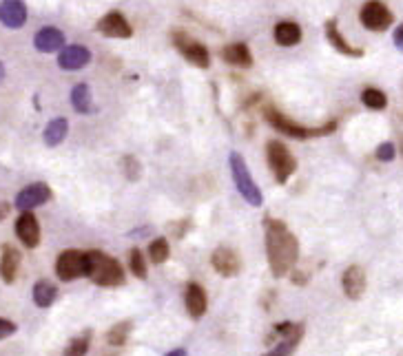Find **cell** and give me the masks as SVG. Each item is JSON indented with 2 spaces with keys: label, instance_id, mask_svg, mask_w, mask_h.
Here are the masks:
<instances>
[{
  "label": "cell",
  "instance_id": "obj_1",
  "mask_svg": "<svg viewBox=\"0 0 403 356\" xmlns=\"http://www.w3.org/2000/svg\"><path fill=\"white\" fill-rule=\"evenodd\" d=\"M264 233H266V257L275 276H286L292 272L299 259V241L286 224L266 217L264 219Z\"/></svg>",
  "mask_w": 403,
  "mask_h": 356
},
{
  "label": "cell",
  "instance_id": "obj_2",
  "mask_svg": "<svg viewBox=\"0 0 403 356\" xmlns=\"http://www.w3.org/2000/svg\"><path fill=\"white\" fill-rule=\"evenodd\" d=\"M84 276H89L95 285H102V288H117V285H122L126 279L120 261L113 259L109 254H104L102 250L87 252Z\"/></svg>",
  "mask_w": 403,
  "mask_h": 356
},
{
  "label": "cell",
  "instance_id": "obj_3",
  "mask_svg": "<svg viewBox=\"0 0 403 356\" xmlns=\"http://www.w3.org/2000/svg\"><path fill=\"white\" fill-rule=\"evenodd\" d=\"M264 117H266V122L275 131L288 135L292 140H310V137H323V135H330L337 131V120H330L323 126H301L297 122H292L290 117H286L281 111H277L275 106H268L266 111H264Z\"/></svg>",
  "mask_w": 403,
  "mask_h": 356
},
{
  "label": "cell",
  "instance_id": "obj_4",
  "mask_svg": "<svg viewBox=\"0 0 403 356\" xmlns=\"http://www.w3.org/2000/svg\"><path fill=\"white\" fill-rule=\"evenodd\" d=\"M229 166H231V175H233V182L238 186L240 195L244 197V202L251 204V206H262L264 204V195L260 191V186L255 184V180L251 177V171L246 166V160L240 155V153H231L229 155Z\"/></svg>",
  "mask_w": 403,
  "mask_h": 356
},
{
  "label": "cell",
  "instance_id": "obj_5",
  "mask_svg": "<svg viewBox=\"0 0 403 356\" xmlns=\"http://www.w3.org/2000/svg\"><path fill=\"white\" fill-rule=\"evenodd\" d=\"M266 160L277 184H286L295 175V171H297V160L292 157L286 144H281L279 140H273L266 144Z\"/></svg>",
  "mask_w": 403,
  "mask_h": 356
},
{
  "label": "cell",
  "instance_id": "obj_6",
  "mask_svg": "<svg viewBox=\"0 0 403 356\" xmlns=\"http://www.w3.org/2000/svg\"><path fill=\"white\" fill-rule=\"evenodd\" d=\"M173 47L186 58V62H191L193 67L198 69H209L211 67V54L202 43H198L195 38H191L189 34L184 32H173L171 34Z\"/></svg>",
  "mask_w": 403,
  "mask_h": 356
},
{
  "label": "cell",
  "instance_id": "obj_7",
  "mask_svg": "<svg viewBox=\"0 0 403 356\" xmlns=\"http://www.w3.org/2000/svg\"><path fill=\"white\" fill-rule=\"evenodd\" d=\"M359 21L368 32H386V29H390L392 23H395V16H392L390 9L383 3H379V0H370V3L361 7Z\"/></svg>",
  "mask_w": 403,
  "mask_h": 356
},
{
  "label": "cell",
  "instance_id": "obj_8",
  "mask_svg": "<svg viewBox=\"0 0 403 356\" xmlns=\"http://www.w3.org/2000/svg\"><path fill=\"white\" fill-rule=\"evenodd\" d=\"M87 272V252L80 250H65L56 261V274L60 281L80 279Z\"/></svg>",
  "mask_w": 403,
  "mask_h": 356
},
{
  "label": "cell",
  "instance_id": "obj_9",
  "mask_svg": "<svg viewBox=\"0 0 403 356\" xmlns=\"http://www.w3.org/2000/svg\"><path fill=\"white\" fill-rule=\"evenodd\" d=\"M51 200V189L47 184L38 182V184H29L27 189H23L16 195V209H21L25 213H32V209L47 204Z\"/></svg>",
  "mask_w": 403,
  "mask_h": 356
},
{
  "label": "cell",
  "instance_id": "obj_10",
  "mask_svg": "<svg viewBox=\"0 0 403 356\" xmlns=\"http://www.w3.org/2000/svg\"><path fill=\"white\" fill-rule=\"evenodd\" d=\"M97 32L106 38H122V40L133 36V29H131L129 21H126L120 12L104 14L100 21H97Z\"/></svg>",
  "mask_w": 403,
  "mask_h": 356
},
{
  "label": "cell",
  "instance_id": "obj_11",
  "mask_svg": "<svg viewBox=\"0 0 403 356\" xmlns=\"http://www.w3.org/2000/svg\"><path fill=\"white\" fill-rule=\"evenodd\" d=\"M16 237L23 241L25 248L34 250L38 248V244H41V224H38V219L32 215V213H23L21 217L16 219Z\"/></svg>",
  "mask_w": 403,
  "mask_h": 356
},
{
  "label": "cell",
  "instance_id": "obj_12",
  "mask_svg": "<svg viewBox=\"0 0 403 356\" xmlns=\"http://www.w3.org/2000/svg\"><path fill=\"white\" fill-rule=\"evenodd\" d=\"M211 265L215 268V272L222 276H238L242 270V259L235 250L222 246V248H218L211 254Z\"/></svg>",
  "mask_w": 403,
  "mask_h": 356
},
{
  "label": "cell",
  "instance_id": "obj_13",
  "mask_svg": "<svg viewBox=\"0 0 403 356\" xmlns=\"http://www.w3.org/2000/svg\"><path fill=\"white\" fill-rule=\"evenodd\" d=\"M91 62V51L82 45H69L58 54V64L65 71H78Z\"/></svg>",
  "mask_w": 403,
  "mask_h": 356
},
{
  "label": "cell",
  "instance_id": "obj_14",
  "mask_svg": "<svg viewBox=\"0 0 403 356\" xmlns=\"http://www.w3.org/2000/svg\"><path fill=\"white\" fill-rule=\"evenodd\" d=\"M0 23L7 29H21L27 23V5L23 0H3L0 3Z\"/></svg>",
  "mask_w": 403,
  "mask_h": 356
},
{
  "label": "cell",
  "instance_id": "obj_15",
  "mask_svg": "<svg viewBox=\"0 0 403 356\" xmlns=\"http://www.w3.org/2000/svg\"><path fill=\"white\" fill-rule=\"evenodd\" d=\"M341 285H343V292H346L348 299H352V301L361 299L363 292H366V272H363L361 265H350L341 276Z\"/></svg>",
  "mask_w": 403,
  "mask_h": 356
},
{
  "label": "cell",
  "instance_id": "obj_16",
  "mask_svg": "<svg viewBox=\"0 0 403 356\" xmlns=\"http://www.w3.org/2000/svg\"><path fill=\"white\" fill-rule=\"evenodd\" d=\"M184 303H186V312L191 314V319H202L209 308V299H206V292L200 283L191 281L186 285V294H184Z\"/></svg>",
  "mask_w": 403,
  "mask_h": 356
},
{
  "label": "cell",
  "instance_id": "obj_17",
  "mask_svg": "<svg viewBox=\"0 0 403 356\" xmlns=\"http://www.w3.org/2000/svg\"><path fill=\"white\" fill-rule=\"evenodd\" d=\"M34 47L43 54H56L65 49V34L56 27H45L36 34Z\"/></svg>",
  "mask_w": 403,
  "mask_h": 356
},
{
  "label": "cell",
  "instance_id": "obj_18",
  "mask_svg": "<svg viewBox=\"0 0 403 356\" xmlns=\"http://www.w3.org/2000/svg\"><path fill=\"white\" fill-rule=\"evenodd\" d=\"M303 339V325L301 323H295V328L290 334H286L284 339H279L277 343H275V348L264 352L262 356H292L295 350L299 348V343Z\"/></svg>",
  "mask_w": 403,
  "mask_h": 356
},
{
  "label": "cell",
  "instance_id": "obj_19",
  "mask_svg": "<svg viewBox=\"0 0 403 356\" xmlns=\"http://www.w3.org/2000/svg\"><path fill=\"white\" fill-rule=\"evenodd\" d=\"M222 58L226 64H233V67H240V69H249L253 67V54L246 43H233V45H226L222 49Z\"/></svg>",
  "mask_w": 403,
  "mask_h": 356
},
{
  "label": "cell",
  "instance_id": "obj_20",
  "mask_svg": "<svg viewBox=\"0 0 403 356\" xmlns=\"http://www.w3.org/2000/svg\"><path fill=\"white\" fill-rule=\"evenodd\" d=\"M326 38H328V43H330L332 47H335L341 56H348V58H363V49L348 45V40L341 36L339 27H337L335 21H332V18H330V21H326Z\"/></svg>",
  "mask_w": 403,
  "mask_h": 356
},
{
  "label": "cell",
  "instance_id": "obj_21",
  "mask_svg": "<svg viewBox=\"0 0 403 356\" xmlns=\"http://www.w3.org/2000/svg\"><path fill=\"white\" fill-rule=\"evenodd\" d=\"M18 268H21V252L14 246H5L3 252H0V276H3V281L14 283Z\"/></svg>",
  "mask_w": 403,
  "mask_h": 356
},
{
  "label": "cell",
  "instance_id": "obj_22",
  "mask_svg": "<svg viewBox=\"0 0 403 356\" xmlns=\"http://www.w3.org/2000/svg\"><path fill=\"white\" fill-rule=\"evenodd\" d=\"M275 43L279 47H295L301 43V27L292 21H281L275 25Z\"/></svg>",
  "mask_w": 403,
  "mask_h": 356
},
{
  "label": "cell",
  "instance_id": "obj_23",
  "mask_svg": "<svg viewBox=\"0 0 403 356\" xmlns=\"http://www.w3.org/2000/svg\"><path fill=\"white\" fill-rule=\"evenodd\" d=\"M58 296V288L47 279H41L34 285V303L38 308H51Z\"/></svg>",
  "mask_w": 403,
  "mask_h": 356
},
{
  "label": "cell",
  "instance_id": "obj_24",
  "mask_svg": "<svg viewBox=\"0 0 403 356\" xmlns=\"http://www.w3.org/2000/svg\"><path fill=\"white\" fill-rule=\"evenodd\" d=\"M67 133H69V122L65 120V117H56V120H51L45 128V144L47 146L62 144Z\"/></svg>",
  "mask_w": 403,
  "mask_h": 356
},
{
  "label": "cell",
  "instance_id": "obj_25",
  "mask_svg": "<svg viewBox=\"0 0 403 356\" xmlns=\"http://www.w3.org/2000/svg\"><path fill=\"white\" fill-rule=\"evenodd\" d=\"M71 104L78 113H91V91L87 84H76L71 91Z\"/></svg>",
  "mask_w": 403,
  "mask_h": 356
},
{
  "label": "cell",
  "instance_id": "obj_26",
  "mask_svg": "<svg viewBox=\"0 0 403 356\" xmlns=\"http://www.w3.org/2000/svg\"><path fill=\"white\" fill-rule=\"evenodd\" d=\"M133 330V323L131 321H120L115 323L113 328L106 332V343L113 345V348H120V345L126 343V339H129V334Z\"/></svg>",
  "mask_w": 403,
  "mask_h": 356
},
{
  "label": "cell",
  "instance_id": "obj_27",
  "mask_svg": "<svg viewBox=\"0 0 403 356\" xmlns=\"http://www.w3.org/2000/svg\"><path fill=\"white\" fill-rule=\"evenodd\" d=\"M361 102L366 104L368 108H372V111H383V108L388 106V97L383 91H379V88L370 86L361 93Z\"/></svg>",
  "mask_w": 403,
  "mask_h": 356
},
{
  "label": "cell",
  "instance_id": "obj_28",
  "mask_svg": "<svg viewBox=\"0 0 403 356\" xmlns=\"http://www.w3.org/2000/svg\"><path fill=\"white\" fill-rule=\"evenodd\" d=\"M169 254H171V248H169V241L166 239H153L151 246H149V259L155 263V265H160L164 263L166 259H169Z\"/></svg>",
  "mask_w": 403,
  "mask_h": 356
},
{
  "label": "cell",
  "instance_id": "obj_29",
  "mask_svg": "<svg viewBox=\"0 0 403 356\" xmlns=\"http://www.w3.org/2000/svg\"><path fill=\"white\" fill-rule=\"evenodd\" d=\"M129 268L137 276V279H146V261H144V252L140 248H131L129 252Z\"/></svg>",
  "mask_w": 403,
  "mask_h": 356
},
{
  "label": "cell",
  "instance_id": "obj_30",
  "mask_svg": "<svg viewBox=\"0 0 403 356\" xmlns=\"http://www.w3.org/2000/svg\"><path fill=\"white\" fill-rule=\"evenodd\" d=\"M87 350H89V332L82 334L80 339H73L71 343H69L65 350V356H84Z\"/></svg>",
  "mask_w": 403,
  "mask_h": 356
},
{
  "label": "cell",
  "instance_id": "obj_31",
  "mask_svg": "<svg viewBox=\"0 0 403 356\" xmlns=\"http://www.w3.org/2000/svg\"><path fill=\"white\" fill-rule=\"evenodd\" d=\"M122 166H124V175H126V180H131V182H137L140 180V175H142V166L140 162L135 160V157H124L122 160Z\"/></svg>",
  "mask_w": 403,
  "mask_h": 356
},
{
  "label": "cell",
  "instance_id": "obj_32",
  "mask_svg": "<svg viewBox=\"0 0 403 356\" xmlns=\"http://www.w3.org/2000/svg\"><path fill=\"white\" fill-rule=\"evenodd\" d=\"M375 155H377L379 162H392V160H395V155H397V148H395V144H392V142H383V144L377 146Z\"/></svg>",
  "mask_w": 403,
  "mask_h": 356
},
{
  "label": "cell",
  "instance_id": "obj_33",
  "mask_svg": "<svg viewBox=\"0 0 403 356\" xmlns=\"http://www.w3.org/2000/svg\"><path fill=\"white\" fill-rule=\"evenodd\" d=\"M16 323L14 321H7V319H0V341L3 339H9L12 334H16Z\"/></svg>",
  "mask_w": 403,
  "mask_h": 356
},
{
  "label": "cell",
  "instance_id": "obj_34",
  "mask_svg": "<svg viewBox=\"0 0 403 356\" xmlns=\"http://www.w3.org/2000/svg\"><path fill=\"white\" fill-rule=\"evenodd\" d=\"M395 45H397L399 49H403V25L397 27V32H395Z\"/></svg>",
  "mask_w": 403,
  "mask_h": 356
},
{
  "label": "cell",
  "instance_id": "obj_35",
  "mask_svg": "<svg viewBox=\"0 0 403 356\" xmlns=\"http://www.w3.org/2000/svg\"><path fill=\"white\" fill-rule=\"evenodd\" d=\"M9 211H12V206H9L7 202H0V222L9 215Z\"/></svg>",
  "mask_w": 403,
  "mask_h": 356
},
{
  "label": "cell",
  "instance_id": "obj_36",
  "mask_svg": "<svg viewBox=\"0 0 403 356\" xmlns=\"http://www.w3.org/2000/svg\"><path fill=\"white\" fill-rule=\"evenodd\" d=\"M292 279H295V283H297V285L306 283V276H301V272H295V276H292Z\"/></svg>",
  "mask_w": 403,
  "mask_h": 356
},
{
  "label": "cell",
  "instance_id": "obj_37",
  "mask_svg": "<svg viewBox=\"0 0 403 356\" xmlns=\"http://www.w3.org/2000/svg\"><path fill=\"white\" fill-rule=\"evenodd\" d=\"M166 356H189V354H186V350L178 348V350H171L169 354H166Z\"/></svg>",
  "mask_w": 403,
  "mask_h": 356
},
{
  "label": "cell",
  "instance_id": "obj_38",
  "mask_svg": "<svg viewBox=\"0 0 403 356\" xmlns=\"http://www.w3.org/2000/svg\"><path fill=\"white\" fill-rule=\"evenodd\" d=\"M3 78H5V67H3V62H0V82H3Z\"/></svg>",
  "mask_w": 403,
  "mask_h": 356
},
{
  "label": "cell",
  "instance_id": "obj_39",
  "mask_svg": "<svg viewBox=\"0 0 403 356\" xmlns=\"http://www.w3.org/2000/svg\"><path fill=\"white\" fill-rule=\"evenodd\" d=\"M401 155H403V140H401Z\"/></svg>",
  "mask_w": 403,
  "mask_h": 356
},
{
  "label": "cell",
  "instance_id": "obj_40",
  "mask_svg": "<svg viewBox=\"0 0 403 356\" xmlns=\"http://www.w3.org/2000/svg\"><path fill=\"white\" fill-rule=\"evenodd\" d=\"M401 51H403V49H401Z\"/></svg>",
  "mask_w": 403,
  "mask_h": 356
}]
</instances>
